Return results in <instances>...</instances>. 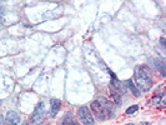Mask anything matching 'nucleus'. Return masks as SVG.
Returning <instances> with one entry per match:
<instances>
[{"label": "nucleus", "mask_w": 166, "mask_h": 125, "mask_svg": "<svg viewBox=\"0 0 166 125\" xmlns=\"http://www.w3.org/2000/svg\"><path fill=\"white\" fill-rule=\"evenodd\" d=\"M134 79H135L134 84L136 85V88L140 92H147V90H150L151 86H152V80H151V76H150V71L144 65L136 66Z\"/></svg>", "instance_id": "nucleus-1"}, {"label": "nucleus", "mask_w": 166, "mask_h": 125, "mask_svg": "<svg viewBox=\"0 0 166 125\" xmlns=\"http://www.w3.org/2000/svg\"><path fill=\"white\" fill-rule=\"evenodd\" d=\"M91 110L99 120H106L110 116H113V105L104 98H100L91 103Z\"/></svg>", "instance_id": "nucleus-2"}, {"label": "nucleus", "mask_w": 166, "mask_h": 125, "mask_svg": "<svg viewBox=\"0 0 166 125\" xmlns=\"http://www.w3.org/2000/svg\"><path fill=\"white\" fill-rule=\"evenodd\" d=\"M45 120V103L44 101H40L31 115V123L34 125H40L43 124Z\"/></svg>", "instance_id": "nucleus-3"}, {"label": "nucleus", "mask_w": 166, "mask_h": 125, "mask_svg": "<svg viewBox=\"0 0 166 125\" xmlns=\"http://www.w3.org/2000/svg\"><path fill=\"white\" fill-rule=\"evenodd\" d=\"M78 116L81 120V123H84L85 125H94L93 114L90 113L87 106H80L79 110H78Z\"/></svg>", "instance_id": "nucleus-4"}, {"label": "nucleus", "mask_w": 166, "mask_h": 125, "mask_svg": "<svg viewBox=\"0 0 166 125\" xmlns=\"http://www.w3.org/2000/svg\"><path fill=\"white\" fill-rule=\"evenodd\" d=\"M60 106H61V103H60L59 99H52V100L50 101V115H51L52 118L59 113Z\"/></svg>", "instance_id": "nucleus-5"}, {"label": "nucleus", "mask_w": 166, "mask_h": 125, "mask_svg": "<svg viewBox=\"0 0 166 125\" xmlns=\"http://www.w3.org/2000/svg\"><path fill=\"white\" fill-rule=\"evenodd\" d=\"M6 124H14V125H20V116L15 111H9L6 114Z\"/></svg>", "instance_id": "nucleus-6"}, {"label": "nucleus", "mask_w": 166, "mask_h": 125, "mask_svg": "<svg viewBox=\"0 0 166 125\" xmlns=\"http://www.w3.org/2000/svg\"><path fill=\"white\" fill-rule=\"evenodd\" d=\"M151 60L154 61L155 68L160 71V74H161L162 76H166V68H165V63H164L162 60H160V59H151Z\"/></svg>", "instance_id": "nucleus-7"}, {"label": "nucleus", "mask_w": 166, "mask_h": 125, "mask_svg": "<svg viewBox=\"0 0 166 125\" xmlns=\"http://www.w3.org/2000/svg\"><path fill=\"white\" fill-rule=\"evenodd\" d=\"M125 85L129 88V89H130V92L135 95V96H140L141 95V93H140V90H139V89L136 88V85L133 83V80H126L125 81Z\"/></svg>", "instance_id": "nucleus-8"}, {"label": "nucleus", "mask_w": 166, "mask_h": 125, "mask_svg": "<svg viewBox=\"0 0 166 125\" xmlns=\"http://www.w3.org/2000/svg\"><path fill=\"white\" fill-rule=\"evenodd\" d=\"M164 98H165V94L162 93V94H160V95L152 98L151 103H152L154 105H156V106H160V108H162V106H165V99H164Z\"/></svg>", "instance_id": "nucleus-9"}, {"label": "nucleus", "mask_w": 166, "mask_h": 125, "mask_svg": "<svg viewBox=\"0 0 166 125\" xmlns=\"http://www.w3.org/2000/svg\"><path fill=\"white\" fill-rule=\"evenodd\" d=\"M63 125H80V124L74 120L71 114H66L64 116V119H63Z\"/></svg>", "instance_id": "nucleus-10"}, {"label": "nucleus", "mask_w": 166, "mask_h": 125, "mask_svg": "<svg viewBox=\"0 0 166 125\" xmlns=\"http://www.w3.org/2000/svg\"><path fill=\"white\" fill-rule=\"evenodd\" d=\"M139 109V106L137 105H131V106H129V108L126 109V114H134L136 113Z\"/></svg>", "instance_id": "nucleus-11"}, {"label": "nucleus", "mask_w": 166, "mask_h": 125, "mask_svg": "<svg viewBox=\"0 0 166 125\" xmlns=\"http://www.w3.org/2000/svg\"><path fill=\"white\" fill-rule=\"evenodd\" d=\"M5 124V118L3 114H0V125H4Z\"/></svg>", "instance_id": "nucleus-12"}, {"label": "nucleus", "mask_w": 166, "mask_h": 125, "mask_svg": "<svg viewBox=\"0 0 166 125\" xmlns=\"http://www.w3.org/2000/svg\"><path fill=\"white\" fill-rule=\"evenodd\" d=\"M160 43H161L162 48H165V38H161V39H160Z\"/></svg>", "instance_id": "nucleus-13"}, {"label": "nucleus", "mask_w": 166, "mask_h": 125, "mask_svg": "<svg viewBox=\"0 0 166 125\" xmlns=\"http://www.w3.org/2000/svg\"><path fill=\"white\" fill-rule=\"evenodd\" d=\"M139 125H150V123H147V121H144V123H140Z\"/></svg>", "instance_id": "nucleus-14"}, {"label": "nucleus", "mask_w": 166, "mask_h": 125, "mask_svg": "<svg viewBox=\"0 0 166 125\" xmlns=\"http://www.w3.org/2000/svg\"><path fill=\"white\" fill-rule=\"evenodd\" d=\"M126 125H135V124H133V123H129V124H126Z\"/></svg>", "instance_id": "nucleus-15"}, {"label": "nucleus", "mask_w": 166, "mask_h": 125, "mask_svg": "<svg viewBox=\"0 0 166 125\" xmlns=\"http://www.w3.org/2000/svg\"><path fill=\"white\" fill-rule=\"evenodd\" d=\"M6 125H14V124H6Z\"/></svg>", "instance_id": "nucleus-16"}, {"label": "nucleus", "mask_w": 166, "mask_h": 125, "mask_svg": "<svg viewBox=\"0 0 166 125\" xmlns=\"http://www.w3.org/2000/svg\"><path fill=\"white\" fill-rule=\"evenodd\" d=\"M24 125H29V124H24Z\"/></svg>", "instance_id": "nucleus-17"}, {"label": "nucleus", "mask_w": 166, "mask_h": 125, "mask_svg": "<svg viewBox=\"0 0 166 125\" xmlns=\"http://www.w3.org/2000/svg\"><path fill=\"white\" fill-rule=\"evenodd\" d=\"M48 125H49V124H48Z\"/></svg>", "instance_id": "nucleus-18"}]
</instances>
